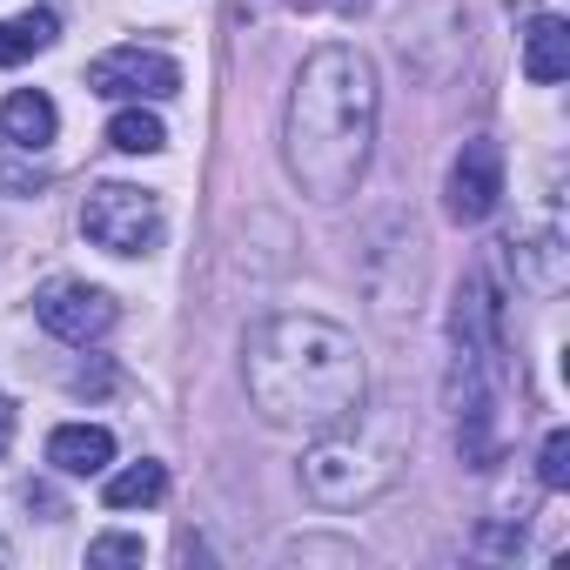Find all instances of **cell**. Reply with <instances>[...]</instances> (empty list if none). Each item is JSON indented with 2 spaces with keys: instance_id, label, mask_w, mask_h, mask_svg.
I'll list each match as a JSON object with an SVG mask.
<instances>
[{
  "instance_id": "obj_14",
  "label": "cell",
  "mask_w": 570,
  "mask_h": 570,
  "mask_svg": "<svg viewBox=\"0 0 570 570\" xmlns=\"http://www.w3.org/2000/svg\"><path fill=\"white\" fill-rule=\"evenodd\" d=\"M537 483L543 490H563L570 483V430H550L543 450H537Z\"/></svg>"
},
{
  "instance_id": "obj_3",
  "label": "cell",
  "mask_w": 570,
  "mask_h": 570,
  "mask_svg": "<svg viewBox=\"0 0 570 570\" xmlns=\"http://www.w3.org/2000/svg\"><path fill=\"white\" fill-rule=\"evenodd\" d=\"M410 443H416V423H410L403 403H356L350 416H336L330 430L309 436L303 490L323 510H363L403 476Z\"/></svg>"
},
{
  "instance_id": "obj_13",
  "label": "cell",
  "mask_w": 570,
  "mask_h": 570,
  "mask_svg": "<svg viewBox=\"0 0 570 570\" xmlns=\"http://www.w3.org/2000/svg\"><path fill=\"white\" fill-rule=\"evenodd\" d=\"M108 148H121V155H161V148H168V128H161V115H148V108L135 101V108H121V115L108 121Z\"/></svg>"
},
{
  "instance_id": "obj_9",
  "label": "cell",
  "mask_w": 570,
  "mask_h": 570,
  "mask_svg": "<svg viewBox=\"0 0 570 570\" xmlns=\"http://www.w3.org/2000/svg\"><path fill=\"white\" fill-rule=\"evenodd\" d=\"M55 128H61V115H55V101H48L41 88H21V95L0 101V135H8L21 155L48 148V141H55Z\"/></svg>"
},
{
  "instance_id": "obj_5",
  "label": "cell",
  "mask_w": 570,
  "mask_h": 570,
  "mask_svg": "<svg viewBox=\"0 0 570 570\" xmlns=\"http://www.w3.org/2000/svg\"><path fill=\"white\" fill-rule=\"evenodd\" d=\"M88 88L101 101H168L181 88V68L161 55V48H108L95 68H88Z\"/></svg>"
},
{
  "instance_id": "obj_7",
  "label": "cell",
  "mask_w": 570,
  "mask_h": 570,
  "mask_svg": "<svg viewBox=\"0 0 570 570\" xmlns=\"http://www.w3.org/2000/svg\"><path fill=\"white\" fill-rule=\"evenodd\" d=\"M497 202H503V148L490 135H476L450 161V215L456 222H490Z\"/></svg>"
},
{
  "instance_id": "obj_1",
  "label": "cell",
  "mask_w": 570,
  "mask_h": 570,
  "mask_svg": "<svg viewBox=\"0 0 570 570\" xmlns=\"http://www.w3.org/2000/svg\"><path fill=\"white\" fill-rule=\"evenodd\" d=\"M376 148V68L363 48L330 41L296 68L282 108V168L309 202H350Z\"/></svg>"
},
{
  "instance_id": "obj_12",
  "label": "cell",
  "mask_w": 570,
  "mask_h": 570,
  "mask_svg": "<svg viewBox=\"0 0 570 570\" xmlns=\"http://www.w3.org/2000/svg\"><path fill=\"white\" fill-rule=\"evenodd\" d=\"M55 35H61V21H55L48 8H35V14H21V21H0V68H21L28 55L55 48Z\"/></svg>"
},
{
  "instance_id": "obj_15",
  "label": "cell",
  "mask_w": 570,
  "mask_h": 570,
  "mask_svg": "<svg viewBox=\"0 0 570 570\" xmlns=\"http://www.w3.org/2000/svg\"><path fill=\"white\" fill-rule=\"evenodd\" d=\"M88 563H141V537H95L88 543Z\"/></svg>"
},
{
  "instance_id": "obj_4",
  "label": "cell",
  "mask_w": 570,
  "mask_h": 570,
  "mask_svg": "<svg viewBox=\"0 0 570 570\" xmlns=\"http://www.w3.org/2000/svg\"><path fill=\"white\" fill-rule=\"evenodd\" d=\"M81 228L95 248L108 255H148L161 242V202L155 188H135V181H101L88 202H81Z\"/></svg>"
},
{
  "instance_id": "obj_6",
  "label": "cell",
  "mask_w": 570,
  "mask_h": 570,
  "mask_svg": "<svg viewBox=\"0 0 570 570\" xmlns=\"http://www.w3.org/2000/svg\"><path fill=\"white\" fill-rule=\"evenodd\" d=\"M35 316H41V330L48 336H61V343H101L108 330H115V296L108 289H95V282H48V289L35 296Z\"/></svg>"
},
{
  "instance_id": "obj_2",
  "label": "cell",
  "mask_w": 570,
  "mask_h": 570,
  "mask_svg": "<svg viewBox=\"0 0 570 570\" xmlns=\"http://www.w3.org/2000/svg\"><path fill=\"white\" fill-rule=\"evenodd\" d=\"M242 376H248L255 416L289 436H316L370 396L356 336L309 309H282V316L255 323L242 343Z\"/></svg>"
},
{
  "instance_id": "obj_11",
  "label": "cell",
  "mask_w": 570,
  "mask_h": 570,
  "mask_svg": "<svg viewBox=\"0 0 570 570\" xmlns=\"http://www.w3.org/2000/svg\"><path fill=\"white\" fill-rule=\"evenodd\" d=\"M101 497H108V510H148V503H161V497H168V470H161L155 456H141V463L115 470Z\"/></svg>"
},
{
  "instance_id": "obj_10",
  "label": "cell",
  "mask_w": 570,
  "mask_h": 570,
  "mask_svg": "<svg viewBox=\"0 0 570 570\" xmlns=\"http://www.w3.org/2000/svg\"><path fill=\"white\" fill-rule=\"evenodd\" d=\"M523 75H530L537 88H550V81L570 75V28H563L557 14L530 21V35H523Z\"/></svg>"
},
{
  "instance_id": "obj_8",
  "label": "cell",
  "mask_w": 570,
  "mask_h": 570,
  "mask_svg": "<svg viewBox=\"0 0 570 570\" xmlns=\"http://www.w3.org/2000/svg\"><path fill=\"white\" fill-rule=\"evenodd\" d=\"M48 463H55L61 476H101V470L115 463V436H108L101 423H61V430L48 436Z\"/></svg>"
},
{
  "instance_id": "obj_16",
  "label": "cell",
  "mask_w": 570,
  "mask_h": 570,
  "mask_svg": "<svg viewBox=\"0 0 570 570\" xmlns=\"http://www.w3.org/2000/svg\"><path fill=\"white\" fill-rule=\"evenodd\" d=\"M8 443H14V403L0 396V450H8Z\"/></svg>"
}]
</instances>
